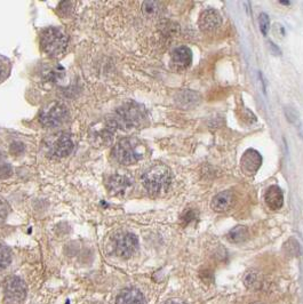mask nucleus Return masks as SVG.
Wrapping results in <instances>:
<instances>
[{
    "label": "nucleus",
    "instance_id": "2",
    "mask_svg": "<svg viewBox=\"0 0 303 304\" xmlns=\"http://www.w3.org/2000/svg\"><path fill=\"white\" fill-rule=\"evenodd\" d=\"M43 51L51 58H59L68 46V36L59 28H47L40 37Z\"/></svg>",
    "mask_w": 303,
    "mask_h": 304
},
{
    "label": "nucleus",
    "instance_id": "10",
    "mask_svg": "<svg viewBox=\"0 0 303 304\" xmlns=\"http://www.w3.org/2000/svg\"><path fill=\"white\" fill-rule=\"evenodd\" d=\"M198 24H199L201 31L207 32L208 34V32L217 30L221 27L222 16L217 11L213 10V8H209V10H206L200 14Z\"/></svg>",
    "mask_w": 303,
    "mask_h": 304
},
{
    "label": "nucleus",
    "instance_id": "25",
    "mask_svg": "<svg viewBox=\"0 0 303 304\" xmlns=\"http://www.w3.org/2000/svg\"><path fill=\"white\" fill-rule=\"evenodd\" d=\"M10 205L7 204L6 200H4L3 198H0V222L5 221L6 217L10 214Z\"/></svg>",
    "mask_w": 303,
    "mask_h": 304
},
{
    "label": "nucleus",
    "instance_id": "30",
    "mask_svg": "<svg viewBox=\"0 0 303 304\" xmlns=\"http://www.w3.org/2000/svg\"><path fill=\"white\" fill-rule=\"evenodd\" d=\"M252 304H263V303H260V302H255V303H252Z\"/></svg>",
    "mask_w": 303,
    "mask_h": 304
},
{
    "label": "nucleus",
    "instance_id": "11",
    "mask_svg": "<svg viewBox=\"0 0 303 304\" xmlns=\"http://www.w3.org/2000/svg\"><path fill=\"white\" fill-rule=\"evenodd\" d=\"M74 141L70 137V135H62L56 140L53 145H52L51 153L54 157H67L74 150Z\"/></svg>",
    "mask_w": 303,
    "mask_h": 304
},
{
    "label": "nucleus",
    "instance_id": "1",
    "mask_svg": "<svg viewBox=\"0 0 303 304\" xmlns=\"http://www.w3.org/2000/svg\"><path fill=\"white\" fill-rule=\"evenodd\" d=\"M142 183L148 192L159 194L165 192L172 183V172L167 166L157 164L151 166L142 176Z\"/></svg>",
    "mask_w": 303,
    "mask_h": 304
},
{
    "label": "nucleus",
    "instance_id": "23",
    "mask_svg": "<svg viewBox=\"0 0 303 304\" xmlns=\"http://www.w3.org/2000/svg\"><path fill=\"white\" fill-rule=\"evenodd\" d=\"M64 75V70L61 67H54L51 68L50 70L46 72L47 78L51 80V82H55V80H59L60 78H62V76Z\"/></svg>",
    "mask_w": 303,
    "mask_h": 304
},
{
    "label": "nucleus",
    "instance_id": "14",
    "mask_svg": "<svg viewBox=\"0 0 303 304\" xmlns=\"http://www.w3.org/2000/svg\"><path fill=\"white\" fill-rule=\"evenodd\" d=\"M117 304H145L143 294L136 288L123 289L117 296Z\"/></svg>",
    "mask_w": 303,
    "mask_h": 304
},
{
    "label": "nucleus",
    "instance_id": "13",
    "mask_svg": "<svg viewBox=\"0 0 303 304\" xmlns=\"http://www.w3.org/2000/svg\"><path fill=\"white\" fill-rule=\"evenodd\" d=\"M265 204L270 209L277 210L282 207L284 204V193L277 185H271L265 192Z\"/></svg>",
    "mask_w": 303,
    "mask_h": 304
},
{
    "label": "nucleus",
    "instance_id": "4",
    "mask_svg": "<svg viewBox=\"0 0 303 304\" xmlns=\"http://www.w3.org/2000/svg\"><path fill=\"white\" fill-rule=\"evenodd\" d=\"M145 118V111L141 105L136 103H127L117 111V117L114 120L117 127L125 129L134 128L142 123Z\"/></svg>",
    "mask_w": 303,
    "mask_h": 304
},
{
    "label": "nucleus",
    "instance_id": "19",
    "mask_svg": "<svg viewBox=\"0 0 303 304\" xmlns=\"http://www.w3.org/2000/svg\"><path fill=\"white\" fill-rule=\"evenodd\" d=\"M244 283L248 288H258L261 286V277L255 271H248L244 277Z\"/></svg>",
    "mask_w": 303,
    "mask_h": 304
},
{
    "label": "nucleus",
    "instance_id": "5",
    "mask_svg": "<svg viewBox=\"0 0 303 304\" xmlns=\"http://www.w3.org/2000/svg\"><path fill=\"white\" fill-rule=\"evenodd\" d=\"M68 109L60 102H51L45 105L39 113V120L44 126L56 127L68 119Z\"/></svg>",
    "mask_w": 303,
    "mask_h": 304
},
{
    "label": "nucleus",
    "instance_id": "27",
    "mask_svg": "<svg viewBox=\"0 0 303 304\" xmlns=\"http://www.w3.org/2000/svg\"><path fill=\"white\" fill-rule=\"evenodd\" d=\"M11 151L13 155H20V153H22L24 151V145L22 143H13L11 147Z\"/></svg>",
    "mask_w": 303,
    "mask_h": 304
},
{
    "label": "nucleus",
    "instance_id": "15",
    "mask_svg": "<svg viewBox=\"0 0 303 304\" xmlns=\"http://www.w3.org/2000/svg\"><path fill=\"white\" fill-rule=\"evenodd\" d=\"M192 62V52L190 48L182 46L176 48L172 54V63L177 69L188 68Z\"/></svg>",
    "mask_w": 303,
    "mask_h": 304
},
{
    "label": "nucleus",
    "instance_id": "7",
    "mask_svg": "<svg viewBox=\"0 0 303 304\" xmlns=\"http://www.w3.org/2000/svg\"><path fill=\"white\" fill-rule=\"evenodd\" d=\"M137 246H139V240L135 234L133 233H120L118 237L115 239L114 249L115 253L119 257L128 258L136 252Z\"/></svg>",
    "mask_w": 303,
    "mask_h": 304
},
{
    "label": "nucleus",
    "instance_id": "29",
    "mask_svg": "<svg viewBox=\"0 0 303 304\" xmlns=\"http://www.w3.org/2000/svg\"><path fill=\"white\" fill-rule=\"evenodd\" d=\"M165 304H184V303L177 301V299H169V301H167Z\"/></svg>",
    "mask_w": 303,
    "mask_h": 304
},
{
    "label": "nucleus",
    "instance_id": "21",
    "mask_svg": "<svg viewBox=\"0 0 303 304\" xmlns=\"http://www.w3.org/2000/svg\"><path fill=\"white\" fill-rule=\"evenodd\" d=\"M11 74V63L5 56L0 55V83L5 82Z\"/></svg>",
    "mask_w": 303,
    "mask_h": 304
},
{
    "label": "nucleus",
    "instance_id": "24",
    "mask_svg": "<svg viewBox=\"0 0 303 304\" xmlns=\"http://www.w3.org/2000/svg\"><path fill=\"white\" fill-rule=\"evenodd\" d=\"M258 24H260V30L262 32V35L266 36L269 31V27H270V20L269 16L265 13L260 14V18H258Z\"/></svg>",
    "mask_w": 303,
    "mask_h": 304
},
{
    "label": "nucleus",
    "instance_id": "8",
    "mask_svg": "<svg viewBox=\"0 0 303 304\" xmlns=\"http://www.w3.org/2000/svg\"><path fill=\"white\" fill-rule=\"evenodd\" d=\"M116 128L117 126L114 120L104 121V123H100L98 126H93L90 136L92 142L96 144V147L109 144L112 140Z\"/></svg>",
    "mask_w": 303,
    "mask_h": 304
},
{
    "label": "nucleus",
    "instance_id": "28",
    "mask_svg": "<svg viewBox=\"0 0 303 304\" xmlns=\"http://www.w3.org/2000/svg\"><path fill=\"white\" fill-rule=\"evenodd\" d=\"M12 174V168L11 166L8 165H3L2 167H0V177H8Z\"/></svg>",
    "mask_w": 303,
    "mask_h": 304
},
{
    "label": "nucleus",
    "instance_id": "9",
    "mask_svg": "<svg viewBox=\"0 0 303 304\" xmlns=\"http://www.w3.org/2000/svg\"><path fill=\"white\" fill-rule=\"evenodd\" d=\"M262 165V156L254 149H248L240 158V169L247 176H252L260 169Z\"/></svg>",
    "mask_w": 303,
    "mask_h": 304
},
{
    "label": "nucleus",
    "instance_id": "17",
    "mask_svg": "<svg viewBox=\"0 0 303 304\" xmlns=\"http://www.w3.org/2000/svg\"><path fill=\"white\" fill-rule=\"evenodd\" d=\"M248 238V230L244 225H237L229 231L227 239L230 242L238 244V242L245 241Z\"/></svg>",
    "mask_w": 303,
    "mask_h": 304
},
{
    "label": "nucleus",
    "instance_id": "22",
    "mask_svg": "<svg viewBox=\"0 0 303 304\" xmlns=\"http://www.w3.org/2000/svg\"><path fill=\"white\" fill-rule=\"evenodd\" d=\"M143 13L147 16H153L158 13L159 4L156 2H145L143 4Z\"/></svg>",
    "mask_w": 303,
    "mask_h": 304
},
{
    "label": "nucleus",
    "instance_id": "16",
    "mask_svg": "<svg viewBox=\"0 0 303 304\" xmlns=\"http://www.w3.org/2000/svg\"><path fill=\"white\" fill-rule=\"evenodd\" d=\"M131 185L132 182L126 176L114 175L109 178V189L114 194H124Z\"/></svg>",
    "mask_w": 303,
    "mask_h": 304
},
{
    "label": "nucleus",
    "instance_id": "20",
    "mask_svg": "<svg viewBox=\"0 0 303 304\" xmlns=\"http://www.w3.org/2000/svg\"><path fill=\"white\" fill-rule=\"evenodd\" d=\"M12 261L11 249L4 244H0V270L6 269Z\"/></svg>",
    "mask_w": 303,
    "mask_h": 304
},
{
    "label": "nucleus",
    "instance_id": "12",
    "mask_svg": "<svg viewBox=\"0 0 303 304\" xmlns=\"http://www.w3.org/2000/svg\"><path fill=\"white\" fill-rule=\"evenodd\" d=\"M233 201H235V196L233 192L227 190V191L217 193L212 200V209L217 213H224L231 207Z\"/></svg>",
    "mask_w": 303,
    "mask_h": 304
},
{
    "label": "nucleus",
    "instance_id": "26",
    "mask_svg": "<svg viewBox=\"0 0 303 304\" xmlns=\"http://www.w3.org/2000/svg\"><path fill=\"white\" fill-rule=\"evenodd\" d=\"M197 212L193 209H188L187 212H184L183 216H182V221L184 222V224H188V223L195 221L197 218Z\"/></svg>",
    "mask_w": 303,
    "mask_h": 304
},
{
    "label": "nucleus",
    "instance_id": "6",
    "mask_svg": "<svg viewBox=\"0 0 303 304\" xmlns=\"http://www.w3.org/2000/svg\"><path fill=\"white\" fill-rule=\"evenodd\" d=\"M27 297V286L21 278L11 277L4 286L6 304H21Z\"/></svg>",
    "mask_w": 303,
    "mask_h": 304
},
{
    "label": "nucleus",
    "instance_id": "3",
    "mask_svg": "<svg viewBox=\"0 0 303 304\" xmlns=\"http://www.w3.org/2000/svg\"><path fill=\"white\" fill-rule=\"evenodd\" d=\"M114 156L120 164L133 165L142 159L143 145L139 140L132 137L123 139L115 145Z\"/></svg>",
    "mask_w": 303,
    "mask_h": 304
},
{
    "label": "nucleus",
    "instance_id": "18",
    "mask_svg": "<svg viewBox=\"0 0 303 304\" xmlns=\"http://www.w3.org/2000/svg\"><path fill=\"white\" fill-rule=\"evenodd\" d=\"M180 102H182V107L188 108V107H193L199 103L200 101V95L196 92H191V91H185L181 94L180 96Z\"/></svg>",
    "mask_w": 303,
    "mask_h": 304
}]
</instances>
